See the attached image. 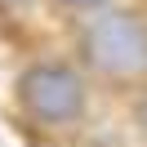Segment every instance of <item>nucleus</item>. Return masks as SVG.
<instances>
[{
  "mask_svg": "<svg viewBox=\"0 0 147 147\" xmlns=\"http://www.w3.org/2000/svg\"><path fill=\"white\" fill-rule=\"evenodd\" d=\"M85 58L111 76H143L147 71V22L134 13H98L85 27Z\"/></svg>",
  "mask_w": 147,
  "mask_h": 147,
  "instance_id": "obj_1",
  "label": "nucleus"
},
{
  "mask_svg": "<svg viewBox=\"0 0 147 147\" xmlns=\"http://www.w3.org/2000/svg\"><path fill=\"white\" fill-rule=\"evenodd\" d=\"M67 5H80V9H94V5H102V0H67Z\"/></svg>",
  "mask_w": 147,
  "mask_h": 147,
  "instance_id": "obj_4",
  "label": "nucleus"
},
{
  "mask_svg": "<svg viewBox=\"0 0 147 147\" xmlns=\"http://www.w3.org/2000/svg\"><path fill=\"white\" fill-rule=\"evenodd\" d=\"M18 98L40 125H71L85 111V85L63 63H36L18 76Z\"/></svg>",
  "mask_w": 147,
  "mask_h": 147,
  "instance_id": "obj_2",
  "label": "nucleus"
},
{
  "mask_svg": "<svg viewBox=\"0 0 147 147\" xmlns=\"http://www.w3.org/2000/svg\"><path fill=\"white\" fill-rule=\"evenodd\" d=\"M138 125L147 129V94H143V102H138Z\"/></svg>",
  "mask_w": 147,
  "mask_h": 147,
  "instance_id": "obj_3",
  "label": "nucleus"
},
{
  "mask_svg": "<svg viewBox=\"0 0 147 147\" xmlns=\"http://www.w3.org/2000/svg\"><path fill=\"white\" fill-rule=\"evenodd\" d=\"M0 5H9V9H18V5H31V0H0Z\"/></svg>",
  "mask_w": 147,
  "mask_h": 147,
  "instance_id": "obj_5",
  "label": "nucleus"
}]
</instances>
